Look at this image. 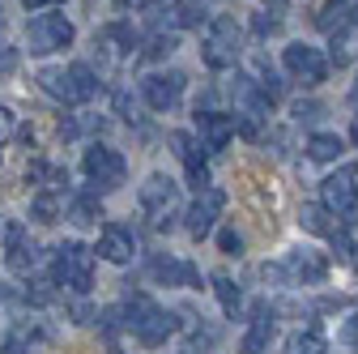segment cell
I'll return each mask as SVG.
<instances>
[{"label":"cell","mask_w":358,"mask_h":354,"mask_svg":"<svg viewBox=\"0 0 358 354\" xmlns=\"http://www.w3.org/2000/svg\"><path fill=\"white\" fill-rule=\"evenodd\" d=\"M124 325L132 329V337H137L141 346H162L175 329H179V320L166 312V307H158L150 295H141V290H128L124 295Z\"/></svg>","instance_id":"1"},{"label":"cell","mask_w":358,"mask_h":354,"mask_svg":"<svg viewBox=\"0 0 358 354\" xmlns=\"http://www.w3.org/2000/svg\"><path fill=\"white\" fill-rule=\"evenodd\" d=\"M52 282H56V286H69V290H77V295H85L90 282H94V252H90L85 243H77V239L60 243L56 256H52Z\"/></svg>","instance_id":"2"},{"label":"cell","mask_w":358,"mask_h":354,"mask_svg":"<svg viewBox=\"0 0 358 354\" xmlns=\"http://www.w3.org/2000/svg\"><path fill=\"white\" fill-rule=\"evenodd\" d=\"M320 201L329 213L341 218V227H354L358 222V167H341L337 175L320 184Z\"/></svg>","instance_id":"3"},{"label":"cell","mask_w":358,"mask_h":354,"mask_svg":"<svg viewBox=\"0 0 358 354\" xmlns=\"http://www.w3.org/2000/svg\"><path fill=\"white\" fill-rule=\"evenodd\" d=\"M239 52L243 48H239V26H235V17H213L209 38H205V48H201L205 64L209 69H235Z\"/></svg>","instance_id":"4"},{"label":"cell","mask_w":358,"mask_h":354,"mask_svg":"<svg viewBox=\"0 0 358 354\" xmlns=\"http://www.w3.org/2000/svg\"><path fill=\"white\" fill-rule=\"evenodd\" d=\"M26 43L34 56H48V52H60L73 43V22L64 13H38L30 26H26Z\"/></svg>","instance_id":"5"},{"label":"cell","mask_w":358,"mask_h":354,"mask_svg":"<svg viewBox=\"0 0 358 354\" xmlns=\"http://www.w3.org/2000/svg\"><path fill=\"white\" fill-rule=\"evenodd\" d=\"M81 167H85L90 180H94V188H120L124 175H128V162L115 150H107V146H90L85 158H81Z\"/></svg>","instance_id":"6"},{"label":"cell","mask_w":358,"mask_h":354,"mask_svg":"<svg viewBox=\"0 0 358 354\" xmlns=\"http://www.w3.org/2000/svg\"><path fill=\"white\" fill-rule=\"evenodd\" d=\"M286 69L303 81V85H320L329 77V60L320 56V48H311V43H290L286 48Z\"/></svg>","instance_id":"7"},{"label":"cell","mask_w":358,"mask_h":354,"mask_svg":"<svg viewBox=\"0 0 358 354\" xmlns=\"http://www.w3.org/2000/svg\"><path fill=\"white\" fill-rule=\"evenodd\" d=\"M222 205H227V192H222V188H205V192H201V197L188 205V213H184V227H188V235L205 239V235L213 231V222H217Z\"/></svg>","instance_id":"8"},{"label":"cell","mask_w":358,"mask_h":354,"mask_svg":"<svg viewBox=\"0 0 358 354\" xmlns=\"http://www.w3.org/2000/svg\"><path fill=\"white\" fill-rule=\"evenodd\" d=\"M141 94L154 111H171L179 103V94H184V73H150L141 81Z\"/></svg>","instance_id":"9"},{"label":"cell","mask_w":358,"mask_h":354,"mask_svg":"<svg viewBox=\"0 0 358 354\" xmlns=\"http://www.w3.org/2000/svg\"><path fill=\"white\" fill-rule=\"evenodd\" d=\"M196 132H201V146H205L209 154H217V150L231 146V137H235V120L222 115V111H201V107H196Z\"/></svg>","instance_id":"10"},{"label":"cell","mask_w":358,"mask_h":354,"mask_svg":"<svg viewBox=\"0 0 358 354\" xmlns=\"http://www.w3.org/2000/svg\"><path fill=\"white\" fill-rule=\"evenodd\" d=\"M171 146H175V154L184 158V167H188V180H192V188L196 192H205L209 188V167H205V146H196L188 132H171Z\"/></svg>","instance_id":"11"},{"label":"cell","mask_w":358,"mask_h":354,"mask_svg":"<svg viewBox=\"0 0 358 354\" xmlns=\"http://www.w3.org/2000/svg\"><path fill=\"white\" fill-rule=\"evenodd\" d=\"M99 256H103V260H111V264H128L132 256H137V239H132V231H128V227L107 222V227H103V235H99Z\"/></svg>","instance_id":"12"},{"label":"cell","mask_w":358,"mask_h":354,"mask_svg":"<svg viewBox=\"0 0 358 354\" xmlns=\"http://www.w3.org/2000/svg\"><path fill=\"white\" fill-rule=\"evenodd\" d=\"M150 278L162 282V286H201L196 264H188V260H171V256H154V260H150Z\"/></svg>","instance_id":"13"},{"label":"cell","mask_w":358,"mask_h":354,"mask_svg":"<svg viewBox=\"0 0 358 354\" xmlns=\"http://www.w3.org/2000/svg\"><path fill=\"white\" fill-rule=\"evenodd\" d=\"M175 192H179L175 180H166V175H150V180L141 184V209H150V213H154V222H158V218L171 213Z\"/></svg>","instance_id":"14"},{"label":"cell","mask_w":358,"mask_h":354,"mask_svg":"<svg viewBox=\"0 0 358 354\" xmlns=\"http://www.w3.org/2000/svg\"><path fill=\"white\" fill-rule=\"evenodd\" d=\"M273 307H256V320H252V329H248V337H243V354H264L268 350V341H273Z\"/></svg>","instance_id":"15"},{"label":"cell","mask_w":358,"mask_h":354,"mask_svg":"<svg viewBox=\"0 0 358 354\" xmlns=\"http://www.w3.org/2000/svg\"><path fill=\"white\" fill-rule=\"evenodd\" d=\"M209 13H205V5L201 0H175V5L166 9V22L175 26V30H188V26H201Z\"/></svg>","instance_id":"16"},{"label":"cell","mask_w":358,"mask_h":354,"mask_svg":"<svg viewBox=\"0 0 358 354\" xmlns=\"http://www.w3.org/2000/svg\"><path fill=\"white\" fill-rule=\"evenodd\" d=\"M38 85H43L52 99L77 103V90H73V81H69V69H43V73H38Z\"/></svg>","instance_id":"17"},{"label":"cell","mask_w":358,"mask_h":354,"mask_svg":"<svg viewBox=\"0 0 358 354\" xmlns=\"http://www.w3.org/2000/svg\"><path fill=\"white\" fill-rule=\"evenodd\" d=\"M290 274H294V278H303V282H324L329 264H324L316 252H294V256H290Z\"/></svg>","instance_id":"18"},{"label":"cell","mask_w":358,"mask_h":354,"mask_svg":"<svg viewBox=\"0 0 358 354\" xmlns=\"http://www.w3.org/2000/svg\"><path fill=\"white\" fill-rule=\"evenodd\" d=\"M341 150H345V141L337 137V132H316V137L307 141V154L316 158V162H337Z\"/></svg>","instance_id":"19"},{"label":"cell","mask_w":358,"mask_h":354,"mask_svg":"<svg viewBox=\"0 0 358 354\" xmlns=\"http://www.w3.org/2000/svg\"><path fill=\"white\" fill-rule=\"evenodd\" d=\"M350 13H354V9H350V0H329V5L320 9V17H316V22H320V30L341 34V30L350 26Z\"/></svg>","instance_id":"20"},{"label":"cell","mask_w":358,"mask_h":354,"mask_svg":"<svg viewBox=\"0 0 358 354\" xmlns=\"http://www.w3.org/2000/svg\"><path fill=\"white\" fill-rule=\"evenodd\" d=\"M69 81H73V90H77V103H85V99H94L99 94V77H94V69L90 64H69Z\"/></svg>","instance_id":"21"},{"label":"cell","mask_w":358,"mask_h":354,"mask_svg":"<svg viewBox=\"0 0 358 354\" xmlns=\"http://www.w3.org/2000/svg\"><path fill=\"white\" fill-rule=\"evenodd\" d=\"M213 295H217V303H222V312H227V316H235V312H239L243 295H239V286H235L227 274H213Z\"/></svg>","instance_id":"22"},{"label":"cell","mask_w":358,"mask_h":354,"mask_svg":"<svg viewBox=\"0 0 358 354\" xmlns=\"http://www.w3.org/2000/svg\"><path fill=\"white\" fill-rule=\"evenodd\" d=\"M329 218H333V213H329L324 205H307V209H303V227H307V231H316V235H329V239H333L341 227H337V222H329Z\"/></svg>","instance_id":"23"},{"label":"cell","mask_w":358,"mask_h":354,"mask_svg":"<svg viewBox=\"0 0 358 354\" xmlns=\"http://www.w3.org/2000/svg\"><path fill=\"white\" fill-rule=\"evenodd\" d=\"M30 180H38L48 192H56V188L69 184V171L64 167H48V162H30Z\"/></svg>","instance_id":"24"},{"label":"cell","mask_w":358,"mask_h":354,"mask_svg":"<svg viewBox=\"0 0 358 354\" xmlns=\"http://www.w3.org/2000/svg\"><path fill=\"white\" fill-rule=\"evenodd\" d=\"M69 218H73L77 227H94L99 218H103V209L94 205V197H77V201L69 205Z\"/></svg>","instance_id":"25"},{"label":"cell","mask_w":358,"mask_h":354,"mask_svg":"<svg viewBox=\"0 0 358 354\" xmlns=\"http://www.w3.org/2000/svg\"><path fill=\"white\" fill-rule=\"evenodd\" d=\"M286 354H329V350H324L320 333H294V337H286Z\"/></svg>","instance_id":"26"},{"label":"cell","mask_w":358,"mask_h":354,"mask_svg":"<svg viewBox=\"0 0 358 354\" xmlns=\"http://www.w3.org/2000/svg\"><path fill=\"white\" fill-rule=\"evenodd\" d=\"M30 213H34V222H56V218L64 213V205H60L52 192H38L34 205H30Z\"/></svg>","instance_id":"27"},{"label":"cell","mask_w":358,"mask_h":354,"mask_svg":"<svg viewBox=\"0 0 358 354\" xmlns=\"http://www.w3.org/2000/svg\"><path fill=\"white\" fill-rule=\"evenodd\" d=\"M34 252H38L34 243H17V248H9V256H5V260H9V269H13V274H30V269H34Z\"/></svg>","instance_id":"28"},{"label":"cell","mask_w":358,"mask_h":354,"mask_svg":"<svg viewBox=\"0 0 358 354\" xmlns=\"http://www.w3.org/2000/svg\"><path fill=\"white\" fill-rule=\"evenodd\" d=\"M43 341V329H13V337H9V354H30L34 346Z\"/></svg>","instance_id":"29"},{"label":"cell","mask_w":358,"mask_h":354,"mask_svg":"<svg viewBox=\"0 0 358 354\" xmlns=\"http://www.w3.org/2000/svg\"><path fill=\"white\" fill-rule=\"evenodd\" d=\"M107 38H115V43H120L124 52H132V48H137V43H141V34L132 30L128 22H115V26H107Z\"/></svg>","instance_id":"30"},{"label":"cell","mask_w":358,"mask_h":354,"mask_svg":"<svg viewBox=\"0 0 358 354\" xmlns=\"http://www.w3.org/2000/svg\"><path fill=\"white\" fill-rule=\"evenodd\" d=\"M175 48H179V43H175V34H154V43L145 48V56H150V60H162V56H171Z\"/></svg>","instance_id":"31"},{"label":"cell","mask_w":358,"mask_h":354,"mask_svg":"<svg viewBox=\"0 0 358 354\" xmlns=\"http://www.w3.org/2000/svg\"><path fill=\"white\" fill-rule=\"evenodd\" d=\"M217 248H222V252H227V256H243V235L227 227V231H222V235H217Z\"/></svg>","instance_id":"32"},{"label":"cell","mask_w":358,"mask_h":354,"mask_svg":"<svg viewBox=\"0 0 358 354\" xmlns=\"http://www.w3.org/2000/svg\"><path fill=\"white\" fill-rule=\"evenodd\" d=\"M273 30H278V17H268V13H256L252 17V34L264 38V34H273Z\"/></svg>","instance_id":"33"},{"label":"cell","mask_w":358,"mask_h":354,"mask_svg":"<svg viewBox=\"0 0 358 354\" xmlns=\"http://www.w3.org/2000/svg\"><path fill=\"white\" fill-rule=\"evenodd\" d=\"M13 137V111L9 107H0V146H5Z\"/></svg>","instance_id":"34"},{"label":"cell","mask_w":358,"mask_h":354,"mask_svg":"<svg viewBox=\"0 0 358 354\" xmlns=\"http://www.w3.org/2000/svg\"><path fill=\"white\" fill-rule=\"evenodd\" d=\"M294 115L299 120H316V115H324V107L320 103H294Z\"/></svg>","instance_id":"35"},{"label":"cell","mask_w":358,"mask_h":354,"mask_svg":"<svg viewBox=\"0 0 358 354\" xmlns=\"http://www.w3.org/2000/svg\"><path fill=\"white\" fill-rule=\"evenodd\" d=\"M17 69V52L13 48H0V73H13Z\"/></svg>","instance_id":"36"},{"label":"cell","mask_w":358,"mask_h":354,"mask_svg":"<svg viewBox=\"0 0 358 354\" xmlns=\"http://www.w3.org/2000/svg\"><path fill=\"white\" fill-rule=\"evenodd\" d=\"M26 9H48V5H56V0H22Z\"/></svg>","instance_id":"37"},{"label":"cell","mask_w":358,"mask_h":354,"mask_svg":"<svg viewBox=\"0 0 358 354\" xmlns=\"http://www.w3.org/2000/svg\"><path fill=\"white\" fill-rule=\"evenodd\" d=\"M264 5L273 9V13H286V0H264Z\"/></svg>","instance_id":"38"},{"label":"cell","mask_w":358,"mask_h":354,"mask_svg":"<svg viewBox=\"0 0 358 354\" xmlns=\"http://www.w3.org/2000/svg\"><path fill=\"white\" fill-rule=\"evenodd\" d=\"M132 5H137V9H154V5H158V0H132Z\"/></svg>","instance_id":"39"},{"label":"cell","mask_w":358,"mask_h":354,"mask_svg":"<svg viewBox=\"0 0 358 354\" xmlns=\"http://www.w3.org/2000/svg\"><path fill=\"white\" fill-rule=\"evenodd\" d=\"M354 146H358V115H354Z\"/></svg>","instance_id":"40"},{"label":"cell","mask_w":358,"mask_h":354,"mask_svg":"<svg viewBox=\"0 0 358 354\" xmlns=\"http://www.w3.org/2000/svg\"><path fill=\"white\" fill-rule=\"evenodd\" d=\"M354 17H358V13H354Z\"/></svg>","instance_id":"41"}]
</instances>
